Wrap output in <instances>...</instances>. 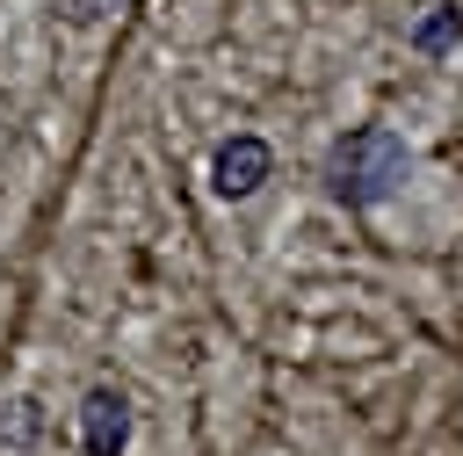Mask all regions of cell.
Listing matches in <instances>:
<instances>
[{
    "instance_id": "3",
    "label": "cell",
    "mask_w": 463,
    "mask_h": 456,
    "mask_svg": "<svg viewBox=\"0 0 463 456\" xmlns=\"http://www.w3.org/2000/svg\"><path fill=\"white\" fill-rule=\"evenodd\" d=\"M123 442H130L123 398H116V391H94V398H87V456H116Z\"/></svg>"
},
{
    "instance_id": "2",
    "label": "cell",
    "mask_w": 463,
    "mask_h": 456,
    "mask_svg": "<svg viewBox=\"0 0 463 456\" xmlns=\"http://www.w3.org/2000/svg\"><path fill=\"white\" fill-rule=\"evenodd\" d=\"M268 166H275L268 138L239 130V138H224V145H217V159H210V188H217V195H253V188L268 181Z\"/></svg>"
},
{
    "instance_id": "5",
    "label": "cell",
    "mask_w": 463,
    "mask_h": 456,
    "mask_svg": "<svg viewBox=\"0 0 463 456\" xmlns=\"http://www.w3.org/2000/svg\"><path fill=\"white\" fill-rule=\"evenodd\" d=\"M65 7H72V22H94V14H101V7H116V0H65Z\"/></svg>"
},
{
    "instance_id": "4",
    "label": "cell",
    "mask_w": 463,
    "mask_h": 456,
    "mask_svg": "<svg viewBox=\"0 0 463 456\" xmlns=\"http://www.w3.org/2000/svg\"><path fill=\"white\" fill-rule=\"evenodd\" d=\"M456 22H463L456 7H441V14H427V22L412 29V51H449V36H456Z\"/></svg>"
},
{
    "instance_id": "1",
    "label": "cell",
    "mask_w": 463,
    "mask_h": 456,
    "mask_svg": "<svg viewBox=\"0 0 463 456\" xmlns=\"http://www.w3.org/2000/svg\"><path fill=\"white\" fill-rule=\"evenodd\" d=\"M405 166H412L405 138H398L391 123H362V130H347V138L326 152V188H333L347 210H369V203L398 195Z\"/></svg>"
}]
</instances>
